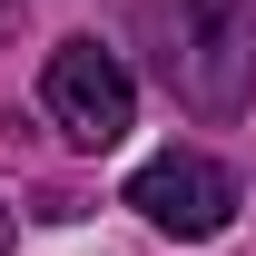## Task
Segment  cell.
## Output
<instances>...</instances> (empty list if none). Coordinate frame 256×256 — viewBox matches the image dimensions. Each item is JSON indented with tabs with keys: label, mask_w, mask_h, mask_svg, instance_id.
<instances>
[{
	"label": "cell",
	"mask_w": 256,
	"mask_h": 256,
	"mask_svg": "<svg viewBox=\"0 0 256 256\" xmlns=\"http://www.w3.org/2000/svg\"><path fill=\"white\" fill-rule=\"evenodd\" d=\"M158 69L197 118H236L256 98V0H148Z\"/></svg>",
	"instance_id": "obj_1"
},
{
	"label": "cell",
	"mask_w": 256,
	"mask_h": 256,
	"mask_svg": "<svg viewBox=\"0 0 256 256\" xmlns=\"http://www.w3.org/2000/svg\"><path fill=\"white\" fill-rule=\"evenodd\" d=\"M40 108L60 118L69 148H118L128 128H138V89H128L118 50H98V40H60L50 69H40Z\"/></svg>",
	"instance_id": "obj_2"
},
{
	"label": "cell",
	"mask_w": 256,
	"mask_h": 256,
	"mask_svg": "<svg viewBox=\"0 0 256 256\" xmlns=\"http://www.w3.org/2000/svg\"><path fill=\"white\" fill-rule=\"evenodd\" d=\"M128 207L158 226V236L197 246V236H217V226L236 217V168L197 158V148H168V158H148L138 178H128Z\"/></svg>",
	"instance_id": "obj_3"
},
{
	"label": "cell",
	"mask_w": 256,
	"mask_h": 256,
	"mask_svg": "<svg viewBox=\"0 0 256 256\" xmlns=\"http://www.w3.org/2000/svg\"><path fill=\"white\" fill-rule=\"evenodd\" d=\"M10 236H20V226H10V207H0V256H10Z\"/></svg>",
	"instance_id": "obj_4"
},
{
	"label": "cell",
	"mask_w": 256,
	"mask_h": 256,
	"mask_svg": "<svg viewBox=\"0 0 256 256\" xmlns=\"http://www.w3.org/2000/svg\"><path fill=\"white\" fill-rule=\"evenodd\" d=\"M10 20H20V0H0V30H10Z\"/></svg>",
	"instance_id": "obj_5"
}]
</instances>
